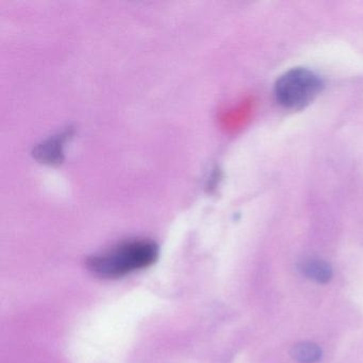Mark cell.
I'll list each match as a JSON object with an SVG mask.
<instances>
[{
    "instance_id": "cell-4",
    "label": "cell",
    "mask_w": 363,
    "mask_h": 363,
    "mask_svg": "<svg viewBox=\"0 0 363 363\" xmlns=\"http://www.w3.org/2000/svg\"><path fill=\"white\" fill-rule=\"evenodd\" d=\"M291 354L299 363H318L322 359L323 352L318 344L303 342L293 346Z\"/></svg>"
},
{
    "instance_id": "cell-2",
    "label": "cell",
    "mask_w": 363,
    "mask_h": 363,
    "mask_svg": "<svg viewBox=\"0 0 363 363\" xmlns=\"http://www.w3.org/2000/svg\"><path fill=\"white\" fill-rule=\"evenodd\" d=\"M324 82L311 69L295 67L284 73L275 84L278 103L286 109L307 107L322 92Z\"/></svg>"
},
{
    "instance_id": "cell-3",
    "label": "cell",
    "mask_w": 363,
    "mask_h": 363,
    "mask_svg": "<svg viewBox=\"0 0 363 363\" xmlns=\"http://www.w3.org/2000/svg\"><path fill=\"white\" fill-rule=\"evenodd\" d=\"M298 269L306 278L316 284H328L333 278V267L320 259H306L298 264Z\"/></svg>"
},
{
    "instance_id": "cell-1",
    "label": "cell",
    "mask_w": 363,
    "mask_h": 363,
    "mask_svg": "<svg viewBox=\"0 0 363 363\" xmlns=\"http://www.w3.org/2000/svg\"><path fill=\"white\" fill-rule=\"evenodd\" d=\"M159 246L148 240H135L121 244L86 260V267L104 279H118L129 274L147 269L157 262Z\"/></svg>"
}]
</instances>
